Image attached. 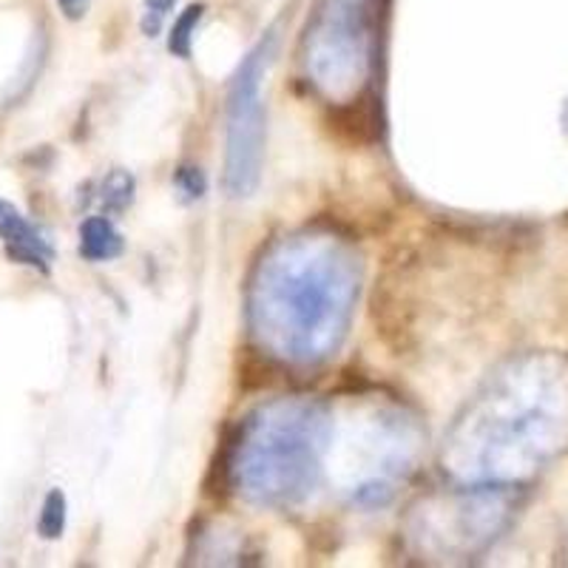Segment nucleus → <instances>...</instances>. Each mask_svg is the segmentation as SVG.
<instances>
[{"label":"nucleus","mask_w":568,"mask_h":568,"mask_svg":"<svg viewBox=\"0 0 568 568\" xmlns=\"http://www.w3.org/2000/svg\"><path fill=\"white\" fill-rule=\"evenodd\" d=\"M358 273L347 247L327 236L282 242L258 265L251 318L262 344L291 362L327 358L347 333Z\"/></svg>","instance_id":"1"},{"label":"nucleus","mask_w":568,"mask_h":568,"mask_svg":"<svg viewBox=\"0 0 568 568\" xmlns=\"http://www.w3.org/2000/svg\"><path fill=\"white\" fill-rule=\"evenodd\" d=\"M327 415L311 400H276L242 424L231 478L253 504L287 506L311 495L322 475Z\"/></svg>","instance_id":"2"},{"label":"nucleus","mask_w":568,"mask_h":568,"mask_svg":"<svg viewBox=\"0 0 568 568\" xmlns=\"http://www.w3.org/2000/svg\"><path fill=\"white\" fill-rule=\"evenodd\" d=\"M273 34L247 54L233 74L227 94V194L242 200L258 187L262 156H265V109H262V78L273 58Z\"/></svg>","instance_id":"3"},{"label":"nucleus","mask_w":568,"mask_h":568,"mask_svg":"<svg viewBox=\"0 0 568 568\" xmlns=\"http://www.w3.org/2000/svg\"><path fill=\"white\" fill-rule=\"evenodd\" d=\"M369 0H327L311 32L313 65L318 74H333V69H358L367 54Z\"/></svg>","instance_id":"4"},{"label":"nucleus","mask_w":568,"mask_h":568,"mask_svg":"<svg viewBox=\"0 0 568 568\" xmlns=\"http://www.w3.org/2000/svg\"><path fill=\"white\" fill-rule=\"evenodd\" d=\"M0 240L7 245V253L12 262L20 265H32L40 273H49V265L54 258V247L49 245L43 233L12 205V202L0 200Z\"/></svg>","instance_id":"5"},{"label":"nucleus","mask_w":568,"mask_h":568,"mask_svg":"<svg viewBox=\"0 0 568 568\" xmlns=\"http://www.w3.org/2000/svg\"><path fill=\"white\" fill-rule=\"evenodd\" d=\"M123 236L105 216H89L80 225V256L85 262H111L123 253Z\"/></svg>","instance_id":"6"},{"label":"nucleus","mask_w":568,"mask_h":568,"mask_svg":"<svg viewBox=\"0 0 568 568\" xmlns=\"http://www.w3.org/2000/svg\"><path fill=\"white\" fill-rule=\"evenodd\" d=\"M202 14H205V7H202V3H194V7H187L185 12L174 20V27H171L169 34V52L174 54V58H191V45H194V34L196 27H200Z\"/></svg>","instance_id":"7"},{"label":"nucleus","mask_w":568,"mask_h":568,"mask_svg":"<svg viewBox=\"0 0 568 568\" xmlns=\"http://www.w3.org/2000/svg\"><path fill=\"white\" fill-rule=\"evenodd\" d=\"M38 531L45 540H58L65 531V495L60 489H52L45 495L43 506H40Z\"/></svg>","instance_id":"8"},{"label":"nucleus","mask_w":568,"mask_h":568,"mask_svg":"<svg viewBox=\"0 0 568 568\" xmlns=\"http://www.w3.org/2000/svg\"><path fill=\"white\" fill-rule=\"evenodd\" d=\"M100 200H103L105 211H125L134 200V176L129 171H111L103 180V196Z\"/></svg>","instance_id":"9"},{"label":"nucleus","mask_w":568,"mask_h":568,"mask_svg":"<svg viewBox=\"0 0 568 568\" xmlns=\"http://www.w3.org/2000/svg\"><path fill=\"white\" fill-rule=\"evenodd\" d=\"M176 187H180L187 200H200L207 187L205 174L200 169H180L176 171Z\"/></svg>","instance_id":"10"},{"label":"nucleus","mask_w":568,"mask_h":568,"mask_svg":"<svg viewBox=\"0 0 568 568\" xmlns=\"http://www.w3.org/2000/svg\"><path fill=\"white\" fill-rule=\"evenodd\" d=\"M91 0H58V9L65 14L69 20H80L85 18V12H89Z\"/></svg>","instance_id":"11"},{"label":"nucleus","mask_w":568,"mask_h":568,"mask_svg":"<svg viewBox=\"0 0 568 568\" xmlns=\"http://www.w3.org/2000/svg\"><path fill=\"white\" fill-rule=\"evenodd\" d=\"M174 7H176V0H145V12L160 14V18H165Z\"/></svg>","instance_id":"12"}]
</instances>
